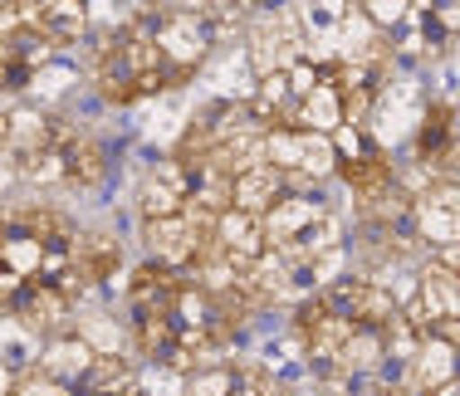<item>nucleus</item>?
I'll use <instances>...</instances> for the list:
<instances>
[{
    "label": "nucleus",
    "mask_w": 460,
    "mask_h": 396,
    "mask_svg": "<svg viewBox=\"0 0 460 396\" xmlns=\"http://www.w3.org/2000/svg\"><path fill=\"white\" fill-rule=\"evenodd\" d=\"M172 84H181V79L162 59L157 40L147 30V15H137L123 30H113L108 44L93 54V88L108 103H142V98L162 93Z\"/></svg>",
    "instance_id": "f257e3e1"
},
{
    "label": "nucleus",
    "mask_w": 460,
    "mask_h": 396,
    "mask_svg": "<svg viewBox=\"0 0 460 396\" xmlns=\"http://www.w3.org/2000/svg\"><path fill=\"white\" fill-rule=\"evenodd\" d=\"M142 15H147L152 40H157L162 59L172 64L177 79L201 69L206 54H211L216 40H221V25H216L211 15H191V10H142Z\"/></svg>",
    "instance_id": "f03ea898"
},
{
    "label": "nucleus",
    "mask_w": 460,
    "mask_h": 396,
    "mask_svg": "<svg viewBox=\"0 0 460 396\" xmlns=\"http://www.w3.org/2000/svg\"><path fill=\"white\" fill-rule=\"evenodd\" d=\"M211 225H216L211 216H196V211L162 216V220H142V245H147V260L186 274V269L196 264V255L211 245Z\"/></svg>",
    "instance_id": "7ed1b4c3"
},
{
    "label": "nucleus",
    "mask_w": 460,
    "mask_h": 396,
    "mask_svg": "<svg viewBox=\"0 0 460 396\" xmlns=\"http://www.w3.org/2000/svg\"><path fill=\"white\" fill-rule=\"evenodd\" d=\"M5 313L25 328L30 338H59V333H74V299L64 284H45V279H30L15 299L5 304Z\"/></svg>",
    "instance_id": "20e7f679"
},
{
    "label": "nucleus",
    "mask_w": 460,
    "mask_h": 396,
    "mask_svg": "<svg viewBox=\"0 0 460 396\" xmlns=\"http://www.w3.org/2000/svg\"><path fill=\"white\" fill-rule=\"evenodd\" d=\"M299 54H304V30H299V15H294V10L270 5L265 15L250 25V69H255V79L294 64Z\"/></svg>",
    "instance_id": "39448f33"
},
{
    "label": "nucleus",
    "mask_w": 460,
    "mask_h": 396,
    "mask_svg": "<svg viewBox=\"0 0 460 396\" xmlns=\"http://www.w3.org/2000/svg\"><path fill=\"white\" fill-rule=\"evenodd\" d=\"M323 299L328 308H338V313L348 318L353 328H387V318L397 313V304H392V294L382 289L372 274H338L333 284H323Z\"/></svg>",
    "instance_id": "423d86ee"
},
{
    "label": "nucleus",
    "mask_w": 460,
    "mask_h": 396,
    "mask_svg": "<svg viewBox=\"0 0 460 396\" xmlns=\"http://www.w3.org/2000/svg\"><path fill=\"white\" fill-rule=\"evenodd\" d=\"M416 167L431 181L456 176V113L451 103H426L416 118Z\"/></svg>",
    "instance_id": "0eeeda50"
},
{
    "label": "nucleus",
    "mask_w": 460,
    "mask_h": 396,
    "mask_svg": "<svg viewBox=\"0 0 460 396\" xmlns=\"http://www.w3.org/2000/svg\"><path fill=\"white\" fill-rule=\"evenodd\" d=\"M186 201H191V172H186L177 157L157 162V167L147 172V181H142V191H137L142 220L181 216V211H186Z\"/></svg>",
    "instance_id": "6e6552de"
},
{
    "label": "nucleus",
    "mask_w": 460,
    "mask_h": 396,
    "mask_svg": "<svg viewBox=\"0 0 460 396\" xmlns=\"http://www.w3.org/2000/svg\"><path fill=\"white\" fill-rule=\"evenodd\" d=\"M333 172L343 176L348 191L358 196V211H363L367 201H377V196L392 186V176H397V167H392V157H387V147H382V142H372V147L358 152V157H343Z\"/></svg>",
    "instance_id": "1a4fd4ad"
},
{
    "label": "nucleus",
    "mask_w": 460,
    "mask_h": 396,
    "mask_svg": "<svg viewBox=\"0 0 460 396\" xmlns=\"http://www.w3.org/2000/svg\"><path fill=\"white\" fill-rule=\"evenodd\" d=\"M211 245L221 250L230 264H255L265 255V230H260V216H245V211H221L211 225Z\"/></svg>",
    "instance_id": "9d476101"
},
{
    "label": "nucleus",
    "mask_w": 460,
    "mask_h": 396,
    "mask_svg": "<svg viewBox=\"0 0 460 396\" xmlns=\"http://www.w3.org/2000/svg\"><path fill=\"white\" fill-rule=\"evenodd\" d=\"M181 289V274L167 269V264H137L123 284V304H128V318L133 313H157V308H172V294Z\"/></svg>",
    "instance_id": "9b49d317"
},
{
    "label": "nucleus",
    "mask_w": 460,
    "mask_h": 396,
    "mask_svg": "<svg viewBox=\"0 0 460 396\" xmlns=\"http://www.w3.org/2000/svg\"><path fill=\"white\" fill-rule=\"evenodd\" d=\"M93 362V348L84 343L79 333H59V338H45L40 343V357H35V372L49 382H64V387H79V377L89 372Z\"/></svg>",
    "instance_id": "f8f14e48"
},
{
    "label": "nucleus",
    "mask_w": 460,
    "mask_h": 396,
    "mask_svg": "<svg viewBox=\"0 0 460 396\" xmlns=\"http://www.w3.org/2000/svg\"><path fill=\"white\" fill-rule=\"evenodd\" d=\"M279 196H289V186H284V172H275L270 162H255L230 176V206L245 216H265Z\"/></svg>",
    "instance_id": "ddd939ff"
},
{
    "label": "nucleus",
    "mask_w": 460,
    "mask_h": 396,
    "mask_svg": "<svg viewBox=\"0 0 460 396\" xmlns=\"http://www.w3.org/2000/svg\"><path fill=\"white\" fill-rule=\"evenodd\" d=\"M103 176H108V147L89 132L69 128V137H64V186L93 191V186H103Z\"/></svg>",
    "instance_id": "4468645a"
},
{
    "label": "nucleus",
    "mask_w": 460,
    "mask_h": 396,
    "mask_svg": "<svg viewBox=\"0 0 460 396\" xmlns=\"http://www.w3.org/2000/svg\"><path fill=\"white\" fill-rule=\"evenodd\" d=\"M10 152V108H0V157Z\"/></svg>",
    "instance_id": "2eb2a0df"
},
{
    "label": "nucleus",
    "mask_w": 460,
    "mask_h": 396,
    "mask_svg": "<svg viewBox=\"0 0 460 396\" xmlns=\"http://www.w3.org/2000/svg\"><path fill=\"white\" fill-rule=\"evenodd\" d=\"M15 382H20V377L5 367V362H0V396H10V392H15Z\"/></svg>",
    "instance_id": "dca6fc26"
},
{
    "label": "nucleus",
    "mask_w": 460,
    "mask_h": 396,
    "mask_svg": "<svg viewBox=\"0 0 460 396\" xmlns=\"http://www.w3.org/2000/svg\"><path fill=\"white\" fill-rule=\"evenodd\" d=\"M230 5H240V10H270V5H284V0H230Z\"/></svg>",
    "instance_id": "f3484780"
},
{
    "label": "nucleus",
    "mask_w": 460,
    "mask_h": 396,
    "mask_svg": "<svg viewBox=\"0 0 460 396\" xmlns=\"http://www.w3.org/2000/svg\"><path fill=\"white\" fill-rule=\"evenodd\" d=\"M0 225H5V211H0Z\"/></svg>",
    "instance_id": "a211bd4d"
}]
</instances>
